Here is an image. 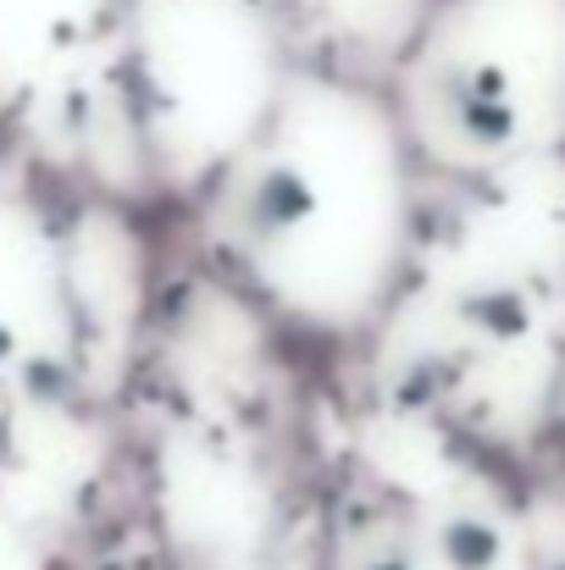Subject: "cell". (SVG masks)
I'll return each mask as SVG.
<instances>
[{"label":"cell","instance_id":"obj_2","mask_svg":"<svg viewBox=\"0 0 565 570\" xmlns=\"http://www.w3.org/2000/svg\"><path fill=\"white\" fill-rule=\"evenodd\" d=\"M28 277H45L33 266V244L11 222V210H0V355L22 344V311H17V299H33Z\"/></svg>","mask_w":565,"mask_h":570},{"label":"cell","instance_id":"obj_3","mask_svg":"<svg viewBox=\"0 0 565 570\" xmlns=\"http://www.w3.org/2000/svg\"><path fill=\"white\" fill-rule=\"evenodd\" d=\"M460 316H466L477 333H488V338H522V333L533 327L527 294H522V288H505V283L471 288V294L460 299Z\"/></svg>","mask_w":565,"mask_h":570},{"label":"cell","instance_id":"obj_1","mask_svg":"<svg viewBox=\"0 0 565 570\" xmlns=\"http://www.w3.org/2000/svg\"><path fill=\"white\" fill-rule=\"evenodd\" d=\"M432 100L449 122V134L477 150V156H494V150H510L516 134H522V106H516V89H510V72L499 61H483V56H455L444 61L438 83H432Z\"/></svg>","mask_w":565,"mask_h":570}]
</instances>
